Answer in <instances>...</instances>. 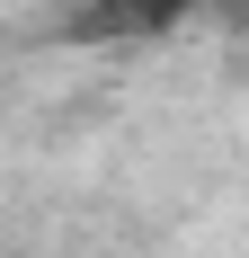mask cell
Here are the masks:
<instances>
[{"mask_svg":"<svg viewBox=\"0 0 249 258\" xmlns=\"http://www.w3.org/2000/svg\"><path fill=\"white\" fill-rule=\"evenodd\" d=\"M178 18L187 9H169V0H80L63 18V36L72 45H143V36H169Z\"/></svg>","mask_w":249,"mask_h":258,"instance_id":"1","label":"cell"},{"mask_svg":"<svg viewBox=\"0 0 249 258\" xmlns=\"http://www.w3.org/2000/svg\"><path fill=\"white\" fill-rule=\"evenodd\" d=\"M169 9H196V0H169Z\"/></svg>","mask_w":249,"mask_h":258,"instance_id":"2","label":"cell"}]
</instances>
